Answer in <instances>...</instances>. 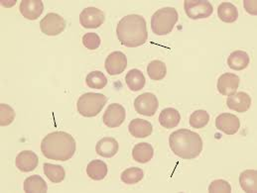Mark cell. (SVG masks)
<instances>
[{"label": "cell", "instance_id": "obj_1", "mask_svg": "<svg viewBox=\"0 0 257 193\" xmlns=\"http://www.w3.org/2000/svg\"><path fill=\"white\" fill-rule=\"evenodd\" d=\"M42 154L49 159L66 161L76 153V141L72 135L63 132L48 134L41 143Z\"/></svg>", "mask_w": 257, "mask_h": 193}, {"label": "cell", "instance_id": "obj_2", "mask_svg": "<svg viewBox=\"0 0 257 193\" xmlns=\"http://www.w3.org/2000/svg\"><path fill=\"white\" fill-rule=\"evenodd\" d=\"M116 35L121 45L127 48H136L144 45L148 39L145 19L137 14H130L123 17L117 24Z\"/></svg>", "mask_w": 257, "mask_h": 193}, {"label": "cell", "instance_id": "obj_3", "mask_svg": "<svg viewBox=\"0 0 257 193\" xmlns=\"http://www.w3.org/2000/svg\"><path fill=\"white\" fill-rule=\"evenodd\" d=\"M172 152L184 159H193L203 151L201 136L188 129H180L173 132L169 138Z\"/></svg>", "mask_w": 257, "mask_h": 193}, {"label": "cell", "instance_id": "obj_4", "mask_svg": "<svg viewBox=\"0 0 257 193\" xmlns=\"http://www.w3.org/2000/svg\"><path fill=\"white\" fill-rule=\"evenodd\" d=\"M179 19L177 10L174 7H164L157 10L151 18L152 32L157 36H165L171 33Z\"/></svg>", "mask_w": 257, "mask_h": 193}, {"label": "cell", "instance_id": "obj_5", "mask_svg": "<svg viewBox=\"0 0 257 193\" xmlns=\"http://www.w3.org/2000/svg\"><path fill=\"white\" fill-rule=\"evenodd\" d=\"M106 101L107 98L102 93L88 92L79 98L77 108L79 113L84 117H94L100 113Z\"/></svg>", "mask_w": 257, "mask_h": 193}, {"label": "cell", "instance_id": "obj_6", "mask_svg": "<svg viewBox=\"0 0 257 193\" xmlns=\"http://www.w3.org/2000/svg\"><path fill=\"white\" fill-rule=\"evenodd\" d=\"M185 12L193 20L208 18L213 14L214 7L208 0H185Z\"/></svg>", "mask_w": 257, "mask_h": 193}, {"label": "cell", "instance_id": "obj_7", "mask_svg": "<svg viewBox=\"0 0 257 193\" xmlns=\"http://www.w3.org/2000/svg\"><path fill=\"white\" fill-rule=\"evenodd\" d=\"M66 20L57 13H48L40 22V29L47 36H57L66 29Z\"/></svg>", "mask_w": 257, "mask_h": 193}, {"label": "cell", "instance_id": "obj_8", "mask_svg": "<svg viewBox=\"0 0 257 193\" xmlns=\"http://www.w3.org/2000/svg\"><path fill=\"white\" fill-rule=\"evenodd\" d=\"M158 107H159V102L157 97L150 92L140 94L134 100L135 111L141 115L151 117L156 113Z\"/></svg>", "mask_w": 257, "mask_h": 193}, {"label": "cell", "instance_id": "obj_9", "mask_svg": "<svg viewBox=\"0 0 257 193\" xmlns=\"http://www.w3.org/2000/svg\"><path fill=\"white\" fill-rule=\"evenodd\" d=\"M105 20L102 10L96 7H86L80 15V23L86 29H95L100 27Z\"/></svg>", "mask_w": 257, "mask_h": 193}, {"label": "cell", "instance_id": "obj_10", "mask_svg": "<svg viewBox=\"0 0 257 193\" xmlns=\"http://www.w3.org/2000/svg\"><path fill=\"white\" fill-rule=\"evenodd\" d=\"M104 67L108 75L118 76L126 69L127 58L121 52H113L107 56Z\"/></svg>", "mask_w": 257, "mask_h": 193}, {"label": "cell", "instance_id": "obj_11", "mask_svg": "<svg viewBox=\"0 0 257 193\" xmlns=\"http://www.w3.org/2000/svg\"><path fill=\"white\" fill-rule=\"evenodd\" d=\"M125 109L122 105L118 103L110 104L104 114H103V123L109 128H117L119 127L125 120Z\"/></svg>", "mask_w": 257, "mask_h": 193}, {"label": "cell", "instance_id": "obj_12", "mask_svg": "<svg viewBox=\"0 0 257 193\" xmlns=\"http://www.w3.org/2000/svg\"><path fill=\"white\" fill-rule=\"evenodd\" d=\"M215 127L226 135H233L238 132L240 128V121L238 117L233 114L221 113L215 119Z\"/></svg>", "mask_w": 257, "mask_h": 193}, {"label": "cell", "instance_id": "obj_13", "mask_svg": "<svg viewBox=\"0 0 257 193\" xmlns=\"http://www.w3.org/2000/svg\"><path fill=\"white\" fill-rule=\"evenodd\" d=\"M226 105L229 109L238 112L244 113L248 111L251 105V97L245 92H235L227 97Z\"/></svg>", "mask_w": 257, "mask_h": 193}, {"label": "cell", "instance_id": "obj_14", "mask_svg": "<svg viewBox=\"0 0 257 193\" xmlns=\"http://www.w3.org/2000/svg\"><path fill=\"white\" fill-rule=\"evenodd\" d=\"M239 77L234 74L226 73L221 75L217 80V90L221 95L229 96L236 92L239 86Z\"/></svg>", "mask_w": 257, "mask_h": 193}, {"label": "cell", "instance_id": "obj_15", "mask_svg": "<svg viewBox=\"0 0 257 193\" xmlns=\"http://www.w3.org/2000/svg\"><path fill=\"white\" fill-rule=\"evenodd\" d=\"M20 13L28 20L38 19L44 11L42 0H22L19 6Z\"/></svg>", "mask_w": 257, "mask_h": 193}, {"label": "cell", "instance_id": "obj_16", "mask_svg": "<svg viewBox=\"0 0 257 193\" xmlns=\"http://www.w3.org/2000/svg\"><path fill=\"white\" fill-rule=\"evenodd\" d=\"M39 163L37 154L32 151H22L16 156V166L22 172L34 170Z\"/></svg>", "mask_w": 257, "mask_h": 193}, {"label": "cell", "instance_id": "obj_17", "mask_svg": "<svg viewBox=\"0 0 257 193\" xmlns=\"http://www.w3.org/2000/svg\"><path fill=\"white\" fill-rule=\"evenodd\" d=\"M129 133L135 138H147L153 132V127L150 122L137 118L133 119L128 126Z\"/></svg>", "mask_w": 257, "mask_h": 193}, {"label": "cell", "instance_id": "obj_18", "mask_svg": "<svg viewBox=\"0 0 257 193\" xmlns=\"http://www.w3.org/2000/svg\"><path fill=\"white\" fill-rule=\"evenodd\" d=\"M118 143L114 138L105 137L97 142L95 151L102 157H112L118 152Z\"/></svg>", "mask_w": 257, "mask_h": 193}, {"label": "cell", "instance_id": "obj_19", "mask_svg": "<svg viewBox=\"0 0 257 193\" xmlns=\"http://www.w3.org/2000/svg\"><path fill=\"white\" fill-rule=\"evenodd\" d=\"M249 61L248 54L238 50L229 55L227 59V66L233 71H242L248 67Z\"/></svg>", "mask_w": 257, "mask_h": 193}, {"label": "cell", "instance_id": "obj_20", "mask_svg": "<svg viewBox=\"0 0 257 193\" xmlns=\"http://www.w3.org/2000/svg\"><path fill=\"white\" fill-rule=\"evenodd\" d=\"M154 149L149 143H139L132 150L133 159L140 163H146L153 158Z\"/></svg>", "mask_w": 257, "mask_h": 193}, {"label": "cell", "instance_id": "obj_21", "mask_svg": "<svg viewBox=\"0 0 257 193\" xmlns=\"http://www.w3.org/2000/svg\"><path fill=\"white\" fill-rule=\"evenodd\" d=\"M218 18L224 23L235 22L238 18V11L235 5L230 2H222L217 7Z\"/></svg>", "mask_w": 257, "mask_h": 193}, {"label": "cell", "instance_id": "obj_22", "mask_svg": "<svg viewBox=\"0 0 257 193\" xmlns=\"http://www.w3.org/2000/svg\"><path fill=\"white\" fill-rule=\"evenodd\" d=\"M239 183L241 188L248 193L257 192V171L254 169H246L240 173Z\"/></svg>", "mask_w": 257, "mask_h": 193}, {"label": "cell", "instance_id": "obj_23", "mask_svg": "<svg viewBox=\"0 0 257 193\" xmlns=\"http://www.w3.org/2000/svg\"><path fill=\"white\" fill-rule=\"evenodd\" d=\"M86 173L93 180H101L107 174V165L102 160L93 159L87 164Z\"/></svg>", "mask_w": 257, "mask_h": 193}, {"label": "cell", "instance_id": "obj_24", "mask_svg": "<svg viewBox=\"0 0 257 193\" xmlns=\"http://www.w3.org/2000/svg\"><path fill=\"white\" fill-rule=\"evenodd\" d=\"M181 121V115L175 108H165L159 115V122L165 129L176 128Z\"/></svg>", "mask_w": 257, "mask_h": 193}, {"label": "cell", "instance_id": "obj_25", "mask_svg": "<svg viewBox=\"0 0 257 193\" xmlns=\"http://www.w3.org/2000/svg\"><path fill=\"white\" fill-rule=\"evenodd\" d=\"M48 190V186L43 178L34 174L29 176L24 181V191L27 193H46Z\"/></svg>", "mask_w": 257, "mask_h": 193}, {"label": "cell", "instance_id": "obj_26", "mask_svg": "<svg viewBox=\"0 0 257 193\" xmlns=\"http://www.w3.org/2000/svg\"><path fill=\"white\" fill-rule=\"evenodd\" d=\"M125 81L131 91H139L143 89L146 83V79L143 73L137 69L129 71L125 77Z\"/></svg>", "mask_w": 257, "mask_h": 193}, {"label": "cell", "instance_id": "obj_27", "mask_svg": "<svg viewBox=\"0 0 257 193\" xmlns=\"http://www.w3.org/2000/svg\"><path fill=\"white\" fill-rule=\"evenodd\" d=\"M44 173L54 183H60L65 179L66 171L62 165L45 163L44 164Z\"/></svg>", "mask_w": 257, "mask_h": 193}, {"label": "cell", "instance_id": "obj_28", "mask_svg": "<svg viewBox=\"0 0 257 193\" xmlns=\"http://www.w3.org/2000/svg\"><path fill=\"white\" fill-rule=\"evenodd\" d=\"M147 74L152 80L158 81L166 77L167 68L165 63L161 61H152L147 67Z\"/></svg>", "mask_w": 257, "mask_h": 193}, {"label": "cell", "instance_id": "obj_29", "mask_svg": "<svg viewBox=\"0 0 257 193\" xmlns=\"http://www.w3.org/2000/svg\"><path fill=\"white\" fill-rule=\"evenodd\" d=\"M86 85L92 89H102L107 84V78L99 71L89 73L86 78Z\"/></svg>", "mask_w": 257, "mask_h": 193}, {"label": "cell", "instance_id": "obj_30", "mask_svg": "<svg viewBox=\"0 0 257 193\" xmlns=\"http://www.w3.org/2000/svg\"><path fill=\"white\" fill-rule=\"evenodd\" d=\"M143 177L144 172L139 167H130L121 173V180L125 184H135L142 180Z\"/></svg>", "mask_w": 257, "mask_h": 193}, {"label": "cell", "instance_id": "obj_31", "mask_svg": "<svg viewBox=\"0 0 257 193\" xmlns=\"http://www.w3.org/2000/svg\"><path fill=\"white\" fill-rule=\"evenodd\" d=\"M210 115L206 110H197L190 116V125L195 129H201L209 124Z\"/></svg>", "mask_w": 257, "mask_h": 193}, {"label": "cell", "instance_id": "obj_32", "mask_svg": "<svg viewBox=\"0 0 257 193\" xmlns=\"http://www.w3.org/2000/svg\"><path fill=\"white\" fill-rule=\"evenodd\" d=\"M15 118V112L12 107L7 104H0V125L8 126L10 125Z\"/></svg>", "mask_w": 257, "mask_h": 193}, {"label": "cell", "instance_id": "obj_33", "mask_svg": "<svg viewBox=\"0 0 257 193\" xmlns=\"http://www.w3.org/2000/svg\"><path fill=\"white\" fill-rule=\"evenodd\" d=\"M209 192L210 193H230L231 192V186L230 184L223 179H216L212 181V183L209 186Z\"/></svg>", "mask_w": 257, "mask_h": 193}, {"label": "cell", "instance_id": "obj_34", "mask_svg": "<svg viewBox=\"0 0 257 193\" xmlns=\"http://www.w3.org/2000/svg\"><path fill=\"white\" fill-rule=\"evenodd\" d=\"M100 37L95 33H86L83 37V44L87 50H96L100 46Z\"/></svg>", "mask_w": 257, "mask_h": 193}, {"label": "cell", "instance_id": "obj_35", "mask_svg": "<svg viewBox=\"0 0 257 193\" xmlns=\"http://www.w3.org/2000/svg\"><path fill=\"white\" fill-rule=\"evenodd\" d=\"M244 2V7L246 9V11L250 14H253L255 15L257 14L256 11V1H243Z\"/></svg>", "mask_w": 257, "mask_h": 193}]
</instances>
